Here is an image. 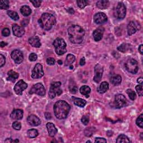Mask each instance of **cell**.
Returning <instances> with one entry per match:
<instances>
[{
    "label": "cell",
    "instance_id": "cell-1",
    "mask_svg": "<svg viewBox=\"0 0 143 143\" xmlns=\"http://www.w3.org/2000/svg\"><path fill=\"white\" fill-rule=\"evenodd\" d=\"M68 33L70 41L73 44H81L84 39L85 31L82 27L74 25L68 28Z\"/></svg>",
    "mask_w": 143,
    "mask_h": 143
},
{
    "label": "cell",
    "instance_id": "cell-2",
    "mask_svg": "<svg viewBox=\"0 0 143 143\" xmlns=\"http://www.w3.org/2000/svg\"><path fill=\"white\" fill-rule=\"evenodd\" d=\"M71 109L70 105L64 101H58L54 105V112L58 119H66Z\"/></svg>",
    "mask_w": 143,
    "mask_h": 143
},
{
    "label": "cell",
    "instance_id": "cell-3",
    "mask_svg": "<svg viewBox=\"0 0 143 143\" xmlns=\"http://www.w3.org/2000/svg\"><path fill=\"white\" fill-rule=\"evenodd\" d=\"M38 22L43 29L49 30L55 24L56 20L53 15L49 13H44L39 19Z\"/></svg>",
    "mask_w": 143,
    "mask_h": 143
},
{
    "label": "cell",
    "instance_id": "cell-4",
    "mask_svg": "<svg viewBox=\"0 0 143 143\" xmlns=\"http://www.w3.org/2000/svg\"><path fill=\"white\" fill-rule=\"evenodd\" d=\"M53 45L55 47V52L59 55H61L66 53L67 51V44L63 39L57 38L53 42Z\"/></svg>",
    "mask_w": 143,
    "mask_h": 143
},
{
    "label": "cell",
    "instance_id": "cell-5",
    "mask_svg": "<svg viewBox=\"0 0 143 143\" xmlns=\"http://www.w3.org/2000/svg\"><path fill=\"white\" fill-rule=\"evenodd\" d=\"M61 83L60 82H54L51 83L49 91V97L53 99L55 96H60L62 93V90L61 88Z\"/></svg>",
    "mask_w": 143,
    "mask_h": 143
},
{
    "label": "cell",
    "instance_id": "cell-6",
    "mask_svg": "<svg viewBox=\"0 0 143 143\" xmlns=\"http://www.w3.org/2000/svg\"><path fill=\"white\" fill-rule=\"evenodd\" d=\"M126 13V9L124 4L119 2L115 7L114 11V15L117 19L121 20L125 17Z\"/></svg>",
    "mask_w": 143,
    "mask_h": 143
},
{
    "label": "cell",
    "instance_id": "cell-7",
    "mask_svg": "<svg viewBox=\"0 0 143 143\" xmlns=\"http://www.w3.org/2000/svg\"><path fill=\"white\" fill-rule=\"evenodd\" d=\"M125 67L127 71L132 74H136L139 70L137 62L134 59L127 60L125 63Z\"/></svg>",
    "mask_w": 143,
    "mask_h": 143
},
{
    "label": "cell",
    "instance_id": "cell-8",
    "mask_svg": "<svg viewBox=\"0 0 143 143\" xmlns=\"http://www.w3.org/2000/svg\"><path fill=\"white\" fill-rule=\"evenodd\" d=\"M29 93L30 94L35 93L38 95L43 96L46 93V90L45 87L42 84L38 83L34 85L31 87V90L29 91Z\"/></svg>",
    "mask_w": 143,
    "mask_h": 143
},
{
    "label": "cell",
    "instance_id": "cell-9",
    "mask_svg": "<svg viewBox=\"0 0 143 143\" xmlns=\"http://www.w3.org/2000/svg\"><path fill=\"white\" fill-rule=\"evenodd\" d=\"M141 29V25L139 22L136 21H132L129 23L127 26V34L129 35L135 34L136 32Z\"/></svg>",
    "mask_w": 143,
    "mask_h": 143
},
{
    "label": "cell",
    "instance_id": "cell-10",
    "mask_svg": "<svg viewBox=\"0 0 143 143\" xmlns=\"http://www.w3.org/2000/svg\"><path fill=\"white\" fill-rule=\"evenodd\" d=\"M127 100L124 95L118 94L115 97V106L117 109H120L125 106L127 104Z\"/></svg>",
    "mask_w": 143,
    "mask_h": 143
},
{
    "label": "cell",
    "instance_id": "cell-11",
    "mask_svg": "<svg viewBox=\"0 0 143 143\" xmlns=\"http://www.w3.org/2000/svg\"><path fill=\"white\" fill-rule=\"evenodd\" d=\"M44 75V73L43 70L42 66L39 63L36 64L33 71H32L31 77L34 79H38V78L42 77Z\"/></svg>",
    "mask_w": 143,
    "mask_h": 143
},
{
    "label": "cell",
    "instance_id": "cell-12",
    "mask_svg": "<svg viewBox=\"0 0 143 143\" xmlns=\"http://www.w3.org/2000/svg\"><path fill=\"white\" fill-rule=\"evenodd\" d=\"M103 72V67L100 64H97L95 67V77L93 78V80L95 82L98 83L102 79V77Z\"/></svg>",
    "mask_w": 143,
    "mask_h": 143
},
{
    "label": "cell",
    "instance_id": "cell-13",
    "mask_svg": "<svg viewBox=\"0 0 143 143\" xmlns=\"http://www.w3.org/2000/svg\"><path fill=\"white\" fill-rule=\"evenodd\" d=\"M27 84L23 80H20L14 87V91L18 95H22V92L27 87Z\"/></svg>",
    "mask_w": 143,
    "mask_h": 143
},
{
    "label": "cell",
    "instance_id": "cell-14",
    "mask_svg": "<svg viewBox=\"0 0 143 143\" xmlns=\"http://www.w3.org/2000/svg\"><path fill=\"white\" fill-rule=\"evenodd\" d=\"M11 56L12 59L16 64H20L24 59V55L22 53L18 50H14L12 52Z\"/></svg>",
    "mask_w": 143,
    "mask_h": 143
},
{
    "label": "cell",
    "instance_id": "cell-15",
    "mask_svg": "<svg viewBox=\"0 0 143 143\" xmlns=\"http://www.w3.org/2000/svg\"><path fill=\"white\" fill-rule=\"evenodd\" d=\"M93 20L96 24H102L107 21V16L103 12H98L94 16Z\"/></svg>",
    "mask_w": 143,
    "mask_h": 143
},
{
    "label": "cell",
    "instance_id": "cell-16",
    "mask_svg": "<svg viewBox=\"0 0 143 143\" xmlns=\"http://www.w3.org/2000/svg\"><path fill=\"white\" fill-rule=\"evenodd\" d=\"M105 29L102 26H100L96 29L93 33V38L96 41H100L103 38Z\"/></svg>",
    "mask_w": 143,
    "mask_h": 143
},
{
    "label": "cell",
    "instance_id": "cell-17",
    "mask_svg": "<svg viewBox=\"0 0 143 143\" xmlns=\"http://www.w3.org/2000/svg\"><path fill=\"white\" fill-rule=\"evenodd\" d=\"M12 31L13 35L19 38L25 34V29L24 27L18 26L17 24H13L12 25Z\"/></svg>",
    "mask_w": 143,
    "mask_h": 143
},
{
    "label": "cell",
    "instance_id": "cell-18",
    "mask_svg": "<svg viewBox=\"0 0 143 143\" xmlns=\"http://www.w3.org/2000/svg\"><path fill=\"white\" fill-rule=\"evenodd\" d=\"M27 121L30 125L34 126H39L41 124V121L39 118L34 115H31L29 116L27 119Z\"/></svg>",
    "mask_w": 143,
    "mask_h": 143
},
{
    "label": "cell",
    "instance_id": "cell-19",
    "mask_svg": "<svg viewBox=\"0 0 143 143\" xmlns=\"http://www.w3.org/2000/svg\"><path fill=\"white\" fill-rule=\"evenodd\" d=\"M23 111L20 109H16L13 110L10 115V117L14 120H19L23 117Z\"/></svg>",
    "mask_w": 143,
    "mask_h": 143
},
{
    "label": "cell",
    "instance_id": "cell-20",
    "mask_svg": "<svg viewBox=\"0 0 143 143\" xmlns=\"http://www.w3.org/2000/svg\"><path fill=\"white\" fill-rule=\"evenodd\" d=\"M47 127L48 129V131L49 133V135L50 136H54L58 132L57 128L55 127L54 124L51 122H48L47 124Z\"/></svg>",
    "mask_w": 143,
    "mask_h": 143
},
{
    "label": "cell",
    "instance_id": "cell-21",
    "mask_svg": "<svg viewBox=\"0 0 143 143\" xmlns=\"http://www.w3.org/2000/svg\"><path fill=\"white\" fill-rule=\"evenodd\" d=\"M29 43L35 48H39L41 46V43L39 38L37 36H33L29 38Z\"/></svg>",
    "mask_w": 143,
    "mask_h": 143
},
{
    "label": "cell",
    "instance_id": "cell-22",
    "mask_svg": "<svg viewBox=\"0 0 143 143\" xmlns=\"http://www.w3.org/2000/svg\"><path fill=\"white\" fill-rule=\"evenodd\" d=\"M7 75H8V78H7V80L8 81H11L12 82H15L16 80L17 79L18 77H19L18 73L15 72V71H13L12 70L9 71L7 73Z\"/></svg>",
    "mask_w": 143,
    "mask_h": 143
},
{
    "label": "cell",
    "instance_id": "cell-23",
    "mask_svg": "<svg viewBox=\"0 0 143 143\" xmlns=\"http://www.w3.org/2000/svg\"><path fill=\"white\" fill-rule=\"evenodd\" d=\"M72 100L74 103L80 107H83L87 103V101L83 99L77 98L75 97H72Z\"/></svg>",
    "mask_w": 143,
    "mask_h": 143
},
{
    "label": "cell",
    "instance_id": "cell-24",
    "mask_svg": "<svg viewBox=\"0 0 143 143\" xmlns=\"http://www.w3.org/2000/svg\"><path fill=\"white\" fill-rule=\"evenodd\" d=\"M109 88V83L106 82H103L101 83L99 87H98V93L102 94L105 93Z\"/></svg>",
    "mask_w": 143,
    "mask_h": 143
},
{
    "label": "cell",
    "instance_id": "cell-25",
    "mask_svg": "<svg viewBox=\"0 0 143 143\" xmlns=\"http://www.w3.org/2000/svg\"><path fill=\"white\" fill-rule=\"evenodd\" d=\"M97 7L98 8L101 9V10H104V9L107 8L110 6V2L109 1H103V0H101L98 1L96 3Z\"/></svg>",
    "mask_w": 143,
    "mask_h": 143
},
{
    "label": "cell",
    "instance_id": "cell-26",
    "mask_svg": "<svg viewBox=\"0 0 143 143\" xmlns=\"http://www.w3.org/2000/svg\"><path fill=\"white\" fill-rule=\"evenodd\" d=\"M122 81V78L120 75H116L113 76L111 78V82L115 86H117L120 85Z\"/></svg>",
    "mask_w": 143,
    "mask_h": 143
},
{
    "label": "cell",
    "instance_id": "cell-27",
    "mask_svg": "<svg viewBox=\"0 0 143 143\" xmlns=\"http://www.w3.org/2000/svg\"><path fill=\"white\" fill-rule=\"evenodd\" d=\"M75 61H76V57H75V55H73L71 54H68L67 56L66 61H65L66 66H71L72 64L74 62H75Z\"/></svg>",
    "mask_w": 143,
    "mask_h": 143
},
{
    "label": "cell",
    "instance_id": "cell-28",
    "mask_svg": "<svg viewBox=\"0 0 143 143\" xmlns=\"http://www.w3.org/2000/svg\"><path fill=\"white\" fill-rule=\"evenodd\" d=\"M80 91V93L82 95L86 96L87 97H88L90 93H91V88L87 86H83L82 87H81Z\"/></svg>",
    "mask_w": 143,
    "mask_h": 143
},
{
    "label": "cell",
    "instance_id": "cell-29",
    "mask_svg": "<svg viewBox=\"0 0 143 143\" xmlns=\"http://www.w3.org/2000/svg\"><path fill=\"white\" fill-rule=\"evenodd\" d=\"M20 12L25 16H28L31 13V8L28 6H23L20 8Z\"/></svg>",
    "mask_w": 143,
    "mask_h": 143
},
{
    "label": "cell",
    "instance_id": "cell-30",
    "mask_svg": "<svg viewBox=\"0 0 143 143\" xmlns=\"http://www.w3.org/2000/svg\"><path fill=\"white\" fill-rule=\"evenodd\" d=\"M130 141L129 139V138L125 135L121 134L117 138L116 142L121 143V142H130Z\"/></svg>",
    "mask_w": 143,
    "mask_h": 143
},
{
    "label": "cell",
    "instance_id": "cell-31",
    "mask_svg": "<svg viewBox=\"0 0 143 143\" xmlns=\"http://www.w3.org/2000/svg\"><path fill=\"white\" fill-rule=\"evenodd\" d=\"M69 89H70V92L72 93H76L78 91V88L77 85L75 83V82L71 81L70 83V85H69Z\"/></svg>",
    "mask_w": 143,
    "mask_h": 143
},
{
    "label": "cell",
    "instance_id": "cell-32",
    "mask_svg": "<svg viewBox=\"0 0 143 143\" xmlns=\"http://www.w3.org/2000/svg\"><path fill=\"white\" fill-rule=\"evenodd\" d=\"M38 134H39V133H38V130L34 129H30V130L27 131V135H28V136L30 138L36 137L38 135Z\"/></svg>",
    "mask_w": 143,
    "mask_h": 143
},
{
    "label": "cell",
    "instance_id": "cell-33",
    "mask_svg": "<svg viewBox=\"0 0 143 143\" xmlns=\"http://www.w3.org/2000/svg\"><path fill=\"white\" fill-rule=\"evenodd\" d=\"M96 131V129L93 127H90L87 128L85 130V134L86 136L90 137Z\"/></svg>",
    "mask_w": 143,
    "mask_h": 143
},
{
    "label": "cell",
    "instance_id": "cell-34",
    "mask_svg": "<svg viewBox=\"0 0 143 143\" xmlns=\"http://www.w3.org/2000/svg\"><path fill=\"white\" fill-rule=\"evenodd\" d=\"M7 14L13 20L17 21L19 19V16H18V13L15 11H8Z\"/></svg>",
    "mask_w": 143,
    "mask_h": 143
},
{
    "label": "cell",
    "instance_id": "cell-35",
    "mask_svg": "<svg viewBox=\"0 0 143 143\" xmlns=\"http://www.w3.org/2000/svg\"><path fill=\"white\" fill-rule=\"evenodd\" d=\"M10 7L9 1L7 0H2L0 2V8L1 10H7Z\"/></svg>",
    "mask_w": 143,
    "mask_h": 143
},
{
    "label": "cell",
    "instance_id": "cell-36",
    "mask_svg": "<svg viewBox=\"0 0 143 143\" xmlns=\"http://www.w3.org/2000/svg\"><path fill=\"white\" fill-rule=\"evenodd\" d=\"M129 44H127L125 43H124L121 44L120 46L117 48V49L119 51L122 52V53H125L129 50Z\"/></svg>",
    "mask_w": 143,
    "mask_h": 143
},
{
    "label": "cell",
    "instance_id": "cell-37",
    "mask_svg": "<svg viewBox=\"0 0 143 143\" xmlns=\"http://www.w3.org/2000/svg\"><path fill=\"white\" fill-rule=\"evenodd\" d=\"M126 93L128 95L129 98H130L131 100L134 101L136 98V95L135 93V92L134 91H132V90L131 89L127 90Z\"/></svg>",
    "mask_w": 143,
    "mask_h": 143
},
{
    "label": "cell",
    "instance_id": "cell-38",
    "mask_svg": "<svg viewBox=\"0 0 143 143\" xmlns=\"http://www.w3.org/2000/svg\"><path fill=\"white\" fill-rule=\"evenodd\" d=\"M78 6L80 8L83 9L85 8L88 4V1H86V0H78L77 1Z\"/></svg>",
    "mask_w": 143,
    "mask_h": 143
},
{
    "label": "cell",
    "instance_id": "cell-39",
    "mask_svg": "<svg viewBox=\"0 0 143 143\" xmlns=\"http://www.w3.org/2000/svg\"><path fill=\"white\" fill-rule=\"evenodd\" d=\"M136 125L141 128L143 127V115L141 114L136 121Z\"/></svg>",
    "mask_w": 143,
    "mask_h": 143
},
{
    "label": "cell",
    "instance_id": "cell-40",
    "mask_svg": "<svg viewBox=\"0 0 143 143\" xmlns=\"http://www.w3.org/2000/svg\"><path fill=\"white\" fill-rule=\"evenodd\" d=\"M135 90L137 92V93L140 96H142L143 95V90H142V85H139L136 86Z\"/></svg>",
    "mask_w": 143,
    "mask_h": 143
},
{
    "label": "cell",
    "instance_id": "cell-41",
    "mask_svg": "<svg viewBox=\"0 0 143 143\" xmlns=\"http://www.w3.org/2000/svg\"><path fill=\"white\" fill-rule=\"evenodd\" d=\"M12 127L16 130H20L21 128V124L20 122L15 121L12 124Z\"/></svg>",
    "mask_w": 143,
    "mask_h": 143
},
{
    "label": "cell",
    "instance_id": "cell-42",
    "mask_svg": "<svg viewBox=\"0 0 143 143\" xmlns=\"http://www.w3.org/2000/svg\"><path fill=\"white\" fill-rule=\"evenodd\" d=\"M82 122L85 125H87V124H88L89 121H90V119L88 116H83L82 117L81 119Z\"/></svg>",
    "mask_w": 143,
    "mask_h": 143
},
{
    "label": "cell",
    "instance_id": "cell-43",
    "mask_svg": "<svg viewBox=\"0 0 143 143\" xmlns=\"http://www.w3.org/2000/svg\"><path fill=\"white\" fill-rule=\"evenodd\" d=\"M30 61L31 62H34L37 60V58H38V56H37V55L35 53H31L29 55V57Z\"/></svg>",
    "mask_w": 143,
    "mask_h": 143
},
{
    "label": "cell",
    "instance_id": "cell-44",
    "mask_svg": "<svg viewBox=\"0 0 143 143\" xmlns=\"http://www.w3.org/2000/svg\"><path fill=\"white\" fill-rule=\"evenodd\" d=\"M6 62L5 57L2 54H0V67H2Z\"/></svg>",
    "mask_w": 143,
    "mask_h": 143
},
{
    "label": "cell",
    "instance_id": "cell-45",
    "mask_svg": "<svg viewBox=\"0 0 143 143\" xmlns=\"http://www.w3.org/2000/svg\"><path fill=\"white\" fill-rule=\"evenodd\" d=\"M2 34L4 36H9L10 34V30H9L8 28H7V27H6V28H4L2 31Z\"/></svg>",
    "mask_w": 143,
    "mask_h": 143
},
{
    "label": "cell",
    "instance_id": "cell-46",
    "mask_svg": "<svg viewBox=\"0 0 143 143\" xmlns=\"http://www.w3.org/2000/svg\"><path fill=\"white\" fill-rule=\"evenodd\" d=\"M95 142L96 143H99V142H101V143H106L107 142V140H106L105 138H102V137H97L96 138L95 140Z\"/></svg>",
    "mask_w": 143,
    "mask_h": 143
},
{
    "label": "cell",
    "instance_id": "cell-47",
    "mask_svg": "<svg viewBox=\"0 0 143 143\" xmlns=\"http://www.w3.org/2000/svg\"><path fill=\"white\" fill-rule=\"evenodd\" d=\"M47 63L49 65H54L55 63V59L53 58H49L47 60Z\"/></svg>",
    "mask_w": 143,
    "mask_h": 143
},
{
    "label": "cell",
    "instance_id": "cell-48",
    "mask_svg": "<svg viewBox=\"0 0 143 143\" xmlns=\"http://www.w3.org/2000/svg\"><path fill=\"white\" fill-rule=\"evenodd\" d=\"M30 2L33 3V6L35 7H39L41 3V1H30Z\"/></svg>",
    "mask_w": 143,
    "mask_h": 143
},
{
    "label": "cell",
    "instance_id": "cell-49",
    "mask_svg": "<svg viewBox=\"0 0 143 143\" xmlns=\"http://www.w3.org/2000/svg\"><path fill=\"white\" fill-rule=\"evenodd\" d=\"M28 24H29V20H26V19L24 20L23 21H22V22H21V25H22L23 27L26 26V25H28Z\"/></svg>",
    "mask_w": 143,
    "mask_h": 143
},
{
    "label": "cell",
    "instance_id": "cell-50",
    "mask_svg": "<svg viewBox=\"0 0 143 143\" xmlns=\"http://www.w3.org/2000/svg\"><path fill=\"white\" fill-rule=\"evenodd\" d=\"M86 63V60H85V58L84 57H83L80 60V65L83 66H84L85 64Z\"/></svg>",
    "mask_w": 143,
    "mask_h": 143
},
{
    "label": "cell",
    "instance_id": "cell-51",
    "mask_svg": "<svg viewBox=\"0 0 143 143\" xmlns=\"http://www.w3.org/2000/svg\"><path fill=\"white\" fill-rule=\"evenodd\" d=\"M45 118L49 120V119H51L52 115H51V114H50L49 112H46L45 114Z\"/></svg>",
    "mask_w": 143,
    "mask_h": 143
},
{
    "label": "cell",
    "instance_id": "cell-52",
    "mask_svg": "<svg viewBox=\"0 0 143 143\" xmlns=\"http://www.w3.org/2000/svg\"><path fill=\"white\" fill-rule=\"evenodd\" d=\"M139 52L141 54H143V46L142 44H141L139 47Z\"/></svg>",
    "mask_w": 143,
    "mask_h": 143
},
{
    "label": "cell",
    "instance_id": "cell-53",
    "mask_svg": "<svg viewBox=\"0 0 143 143\" xmlns=\"http://www.w3.org/2000/svg\"><path fill=\"white\" fill-rule=\"evenodd\" d=\"M137 82L138 83H139L140 85H142V82H143L142 78V77H140V78H138L137 80Z\"/></svg>",
    "mask_w": 143,
    "mask_h": 143
},
{
    "label": "cell",
    "instance_id": "cell-54",
    "mask_svg": "<svg viewBox=\"0 0 143 143\" xmlns=\"http://www.w3.org/2000/svg\"><path fill=\"white\" fill-rule=\"evenodd\" d=\"M68 12L70 13V14H73L74 13H75V11H74L73 9L72 8H69L68 10H67Z\"/></svg>",
    "mask_w": 143,
    "mask_h": 143
},
{
    "label": "cell",
    "instance_id": "cell-55",
    "mask_svg": "<svg viewBox=\"0 0 143 143\" xmlns=\"http://www.w3.org/2000/svg\"><path fill=\"white\" fill-rule=\"evenodd\" d=\"M4 142H5L11 143V142H13V140H12V139H11V138H8V139H7L6 140H5Z\"/></svg>",
    "mask_w": 143,
    "mask_h": 143
},
{
    "label": "cell",
    "instance_id": "cell-56",
    "mask_svg": "<svg viewBox=\"0 0 143 143\" xmlns=\"http://www.w3.org/2000/svg\"><path fill=\"white\" fill-rule=\"evenodd\" d=\"M7 44L6 43H5V42H4V41H1V44H0V45H1V47L2 48H3V47H5V46H6Z\"/></svg>",
    "mask_w": 143,
    "mask_h": 143
},
{
    "label": "cell",
    "instance_id": "cell-57",
    "mask_svg": "<svg viewBox=\"0 0 143 143\" xmlns=\"http://www.w3.org/2000/svg\"><path fill=\"white\" fill-rule=\"evenodd\" d=\"M58 64H60V65H62V62L61 61V60H59V61H58Z\"/></svg>",
    "mask_w": 143,
    "mask_h": 143
},
{
    "label": "cell",
    "instance_id": "cell-58",
    "mask_svg": "<svg viewBox=\"0 0 143 143\" xmlns=\"http://www.w3.org/2000/svg\"><path fill=\"white\" fill-rule=\"evenodd\" d=\"M19 142V140H18V139H16L15 140H13V142Z\"/></svg>",
    "mask_w": 143,
    "mask_h": 143
},
{
    "label": "cell",
    "instance_id": "cell-59",
    "mask_svg": "<svg viewBox=\"0 0 143 143\" xmlns=\"http://www.w3.org/2000/svg\"><path fill=\"white\" fill-rule=\"evenodd\" d=\"M142 135H143V133H142V132H141V139H142V138H143V137H142Z\"/></svg>",
    "mask_w": 143,
    "mask_h": 143
},
{
    "label": "cell",
    "instance_id": "cell-60",
    "mask_svg": "<svg viewBox=\"0 0 143 143\" xmlns=\"http://www.w3.org/2000/svg\"><path fill=\"white\" fill-rule=\"evenodd\" d=\"M70 67H71V68H70V69H73V67L72 66H70Z\"/></svg>",
    "mask_w": 143,
    "mask_h": 143
},
{
    "label": "cell",
    "instance_id": "cell-61",
    "mask_svg": "<svg viewBox=\"0 0 143 143\" xmlns=\"http://www.w3.org/2000/svg\"><path fill=\"white\" fill-rule=\"evenodd\" d=\"M91 142V141H90V140H88V141H87V142Z\"/></svg>",
    "mask_w": 143,
    "mask_h": 143
}]
</instances>
